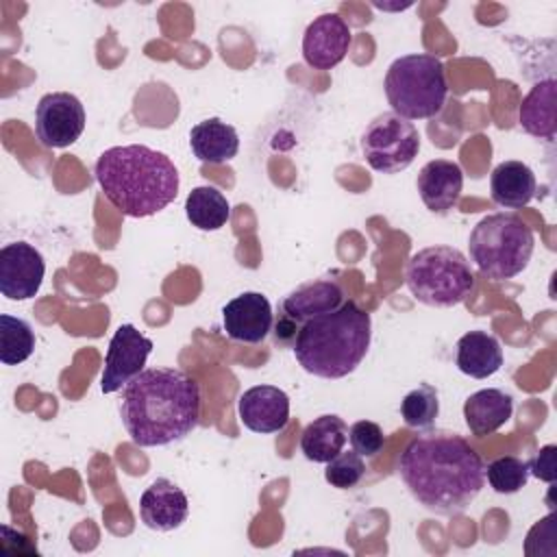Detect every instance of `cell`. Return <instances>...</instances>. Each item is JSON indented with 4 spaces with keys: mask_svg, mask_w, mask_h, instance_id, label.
<instances>
[{
    "mask_svg": "<svg viewBox=\"0 0 557 557\" xmlns=\"http://www.w3.org/2000/svg\"><path fill=\"white\" fill-rule=\"evenodd\" d=\"M529 463L516 455L496 457L485 466V479L498 494H516L529 481Z\"/></svg>",
    "mask_w": 557,
    "mask_h": 557,
    "instance_id": "27",
    "label": "cell"
},
{
    "mask_svg": "<svg viewBox=\"0 0 557 557\" xmlns=\"http://www.w3.org/2000/svg\"><path fill=\"white\" fill-rule=\"evenodd\" d=\"M352 33L337 13H322L302 35V59L313 70H331L344 61Z\"/></svg>",
    "mask_w": 557,
    "mask_h": 557,
    "instance_id": "13",
    "label": "cell"
},
{
    "mask_svg": "<svg viewBox=\"0 0 557 557\" xmlns=\"http://www.w3.org/2000/svg\"><path fill=\"white\" fill-rule=\"evenodd\" d=\"M242 424L252 433H278L289 422V396L276 385H255L237 400Z\"/></svg>",
    "mask_w": 557,
    "mask_h": 557,
    "instance_id": "15",
    "label": "cell"
},
{
    "mask_svg": "<svg viewBox=\"0 0 557 557\" xmlns=\"http://www.w3.org/2000/svg\"><path fill=\"white\" fill-rule=\"evenodd\" d=\"M411 296L435 309L461 305L474 289L470 261L453 246H426L413 252L405 268Z\"/></svg>",
    "mask_w": 557,
    "mask_h": 557,
    "instance_id": "7",
    "label": "cell"
},
{
    "mask_svg": "<svg viewBox=\"0 0 557 557\" xmlns=\"http://www.w3.org/2000/svg\"><path fill=\"white\" fill-rule=\"evenodd\" d=\"M346 440V422L335 413H324L305 426L300 435V450L309 461L326 463L344 450Z\"/></svg>",
    "mask_w": 557,
    "mask_h": 557,
    "instance_id": "23",
    "label": "cell"
},
{
    "mask_svg": "<svg viewBox=\"0 0 557 557\" xmlns=\"http://www.w3.org/2000/svg\"><path fill=\"white\" fill-rule=\"evenodd\" d=\"M513 413V398L511 394L498 387H485L470 394L463 403V418L466 426L472 435L485 437L496 433Z\"/></svg>",
    "mask_w": 557,
    "mask_h": 557,
    "instance_id": "18",
    "label": "cell"
},
{
    "mask_svg": "<svg viewBox=\"0 0 557 557\" xmlns=\"http://www.w3.org/2000/svg\"><path fill=\"white\" fill-rule=\"evenodd\" d=\"M557 446L555 444H546L542 446L527 463H529V474H533L535 479L544 481V483H555L557 481Z\"/></svg>",
    "mask_w": 557,
    "mask_h": 557,
    "instance_id": "30",
    "label": "cell"
},
{
    "mask_svg": "<svg viewBox=\"0 0 557 557\" xmlns=\"http://www.w3.org/2000/svg\"><path fill=\"white\" fill-rule=\"evenodd\" d=\"M272 324V305L261 292H244L231 298L222 309V326L233 342L259 344L268 337Z\"/></svg>",
    "mask_w": 557,
    "mask_h": 557,
    "instance_id": "14",
    "label": "cell"
},
{
    "mask_svg": "<svg viewBox=\"0 0 557 557\" xmlns=\"http://www.w3.org/2000/svg\"><path fill=\"white\" fill-rule=\"evenodd\" d=\"M470 259L492 281L520 274L533 255L535 237L518 213H490L470 233Z\"/></svg>",
    "mask_w": 557,
    "mask_h": 557,
    "instance_id": "6",
    "label": "cell"
},
{
    "mask_svg": "<svg viewBox=\"0 0 557 557\" xmlns=\"http://www.w3.org/2000/svg\"><path fill=\"white\" fill-rule=\"evenodd\" d=\"M85 107L70 91H52L39 98L35 133L46 148H67L85 131Z\"/></svg>",
    "mask_w": 557,
    "mask_h": 557,
    "instance_id": "10",
    "label": "cell"
},
{
    "mask_svg": "<svg viewBox=\"0 0 557 557\" xmlns=\"http://www.w3.org/2000/svg\"><path fill=\"white\" fill-rule=\"evenodd\" d=\"M398 472L418 505L435 516L463 513L485 485V463L453 431H424L400 453Z\"/></svg>",
    "mask_w": 557,
    "mask_h": 557,
    "instance_id": "1",
    "label": "cell"
},
{
    "mask_svg": "<svg viewBox=\"0 0 557 557\" xmlns=\"http://www.w3.org/2000/svg\"><path fill=\"white\" fill-rule=\"evenodd\" d=\"M120 418L141 448L174 444L198 426L200 385L178 368L141 370L122 389Z\"/></svg>",
    "mask_w": 557,
    "mask_h": 557,
    "instance_id": "2",
    "label": "cell"
},
{
    "mask_svg": "<svg viewBox=\"0 0 557 557\" xmlns=\"http://www.w3.org/2000/svg\"><path fill=\"white\" fill-rule=\"evenodd\" d=\"M185 215L191 226L200 231H218L228 222L231 205L220 189L211 185H200L189 191L185 200Z\"/></svg>",
    "mask_w": 557,
    "mask_h": 557,
    "instance_id": "24",
    "label": "cell"
},
{
    "mask_svg": "<svg viewBox=\"0 0 557 557\" xmlns=\"http://www.w3.org/2000/svg\"><path fill=\"white\" fill-rule=\"evenodd\" d=\"M535 189V174L522 161H503L492 170L490 194L498 207L522 209L533 200Z\"/></svg>",
    "mask_w": 557,
    "mask_h": 557,
    "instance_id": "21",
    "label": "cell"
},
{
    "mask_svg": "<svg viewBox=\"0 0 557 557\" xmlns=\"http://www.w3.org/2000/svg\"><path fill=\"white\" fill-rule=\"evenodd\" d=\"M416 187L429 211L448 213L459 202L463 189V170L455 161L433 159L420 168Z\"/></svg>",
    "mask_w": 557,
    "mask_h": 557,
    "instance_id": "17",
    "label": "cell"
},
{
    "mask_svg": "<svg viewBox=\"0 0 557 557\" xmlns=\"http://www.w3.org/2000/svg\"><path fill=\"white\" fill-rule=\"evenodd\" d=\"M46 274L41 252L28 242H11L0 248V294L9 300L33 298Z\"/></svg>",
    "mask_w": 557,
    "mask_h": 557,
    "instance_id": "12",
    "label": "cell"
},
{
    "mask_svg": "<svg viewBox=\"0 0 557 557\" xmlns=\"http://www.w3.org/2000/svg\"><path fill=\"white\" fill-rule=\"evenodd\" d=\"M348 440L355 453H359L361 457H374L381 453L383 444H385V435L383 429L372 422V420H359L348 429Z\"/></svg>",
    "mask_w": 557,
    "mask_h": 557,
    "instance_id": "29",
    "label": "cell"
},
{
    "mask_svg": "<svg viewBox=\"0 0 557 557\" xmlns=\"http://www.w3.org/2000/svg\"><path fill=\"white\" fill-rule=\"evenodd\" d=\"M400 416L411 429H431L440 416V396L431 383H420L400 400Z\"/></svg>",
    "mask_w": 557,
    "mask_h": 557,
    "instance_id": "26",
    "label": "cell"
},
{
    "mask_svg": "<svg viewBox=\"0 0 557 557\" xmlns=\"http://www.w3.org/2000/svg\"><path fill=\"white\" fill-rule=\"evenodd\" d=\"M361 152L374 172L398 174L418 157L420 133L409 120L385 111L366 126L361 135Z\"/></svg>",
    "mask_w": 557,
    "mask_h": 557,
    "instance_id": "8",
    "label": "cell"
},
{
    "mask_svg": "<svg viewBox=\"0 0 557 557\" xmlns=\"http://www.w3.org/2000/svg\"><path fill=\"white\" fill-rule=\"evenodd\" d=\"M344 300V289L335 278H313L298 285L281 300V311L274 322L276 344H294L305 322L335 311Z\"/></svg>",
    "mask_w": 557,
    "mask_h": 557,
    "instance_id": "9",
    "label": "cell"
},
{
    "mask_svg": "<svg viewBox=\"0 0 557 557\" xmlns=\"http://www.w3.org/2000/svg\"><path fill=\"white\" fill-rule=\"evenodd\" d=\"M141 522L159 533L178 529L189 516V500L185 492L170 479H154L139 498Z\"/></svg>",
    "mask_w": 557,
    "mask_h": 557,
    "instance_id": "16",
    "label": "cell"
},
{
    "mask_svg": "<svg viewBox=\"0 0 557 557\" xmlns=\"http://www.w3.org/2000/svg\"><path fill=\"white\" fill-rule=\"evenodd\" d=\"M94 176L104 198L128 218L163 211L181 185L174 161L144 144L107 148L94 165Z\"/></svg>",
    "mask_w": 557,
    "mask_h": 557,
    "instance_id": "3",
    "label": "cell"
},
{
    "mask_svg": "<svg viewBox=\"0 0 557 557\" xmlns=\"http://www.w3.org/2000/svg\"><path fill=\"white\" fill-rule=\"evenodd\" d=\"M189 146L198 161L218 165L231 161L237 154L239 135L228 122L220 117H209L191 126Z\"/></svg>",
    "mask_w": 557,
    "mask_h": 557,
    "instance_id": "22",
    "label": "cell"
},
{
    "mask_svg": "<svg viewBox=\"0 0 557 557\" xmlns=\"http://www.w3.org/2000/svg\"><path fill=\"white\" fill-rule=\"evenodd\" d=\"M363 474H366L363 457L355 450H348V453L342 450L337 457L326 461V470H324L326 483H331V487H337V490L357 487Z\"/></svg>",
    "mask_w": 557,
    "mask_h": 557,
    "instance_id": "28",
    "label": "cell"
},
{
    "mask_svg": "<svg viewBox=\"0 0 557 557\" xmlns=\"http://www.w3.org/2000/svg\"><path fill=\"white\" fill-rule=\"evenodd\" d=\"M455 363L466 376L487 379L503 366L500 342L487 331H468L457 339Z\"/></svg>",
    "mask_w": 557,
    "mask_h": 557,
    "instance_id": "20",
    "label": "cell"
},
{
    "mask_svg": "<svg viewBox=\"0 0 557 557\" xmlns=\"http://www.w3.org/2000/svg\"><path fill=\"white\" fill-rule=\"evenodd\" d=\"M372 320L355 300L305 322L292 344L300 368L320 379H344L366 359Z\"/></svg>",
    "mask_w": 557,
    "mask_h": 557,
    "instance_id": "4",
    "label": "cell"
},
{
    "mask_svg": "<svg viewBox=\"0 0 557 557\" xmlns=\"http://www.w3.org/2000/svg\"><path fill=\"white\" fill-rule=\"evenodd\" d=\"M150 352H152L150 337H146L133 324H120L107 348L104 370L100 379L102 394H113L122 389L131 379H135L144 370Z\"/></svg>",
    "mask_w": 557,
    "mask_h": 557,
    "instance_id": "11",
    "label": "cell"
},
{
    "mask_svg": "<svg viewBox=\"0 0 557 557\" xmlns=\"http://www.w3.org/2000/svg\"><path fill=\"white\" fill-rule=\"evenodd\" d=\"M35 350L33 326L15 315L0 313V361L4 366L24 363Z\"/></svg>",
    "mask_w": 557,
    "mask_h": 557,
    "instance_id": "25",
    "label": "cell"
},
{
    "mask_svg": "<svg viewBox=\"0 0 557 557\" xmlns=\"http://www.w3.org/2000/svg\"><path fill=\"white\" fill-rule=\"evenodd\" d=\"M555 100H557V83L555 78H546L535 83L529 94L522 98L518 109V122L524 133L555 141L557 120H555Z\"/></svg>",
    "mask_w": 557,
    "mask_h": 557,
    "instance_id": "19",
    "label": "cell"
},
{
    "mask_svg": "<svg viewBox=\"0 0 557 557\" xmlns=\"http://www.w3.org/2000/svg\"><path fill=\"white\" fill-rule=\"evenodd\" d=\"M385 96L392 113L405 120H429L442 113L448 98L446 67L435 54H403L387 67Z\"/></svg>",
    "mask_w": 557,
    "mask_h": 557,
    "instance_id": "5",
    "label": "cell"
}]
</instances>
